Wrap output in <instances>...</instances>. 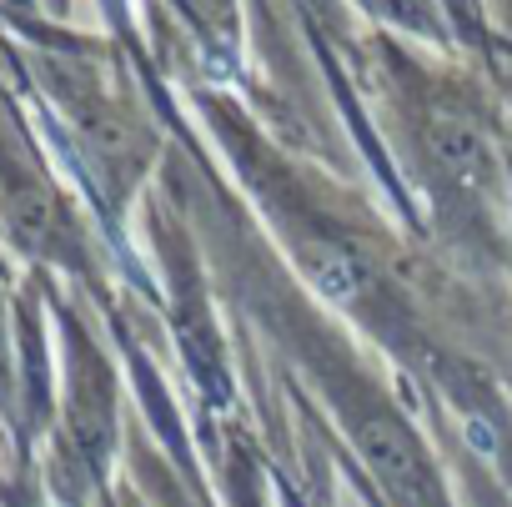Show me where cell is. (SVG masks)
<instances>
[{"mask_svg": "<svg viewBox=\"0 0 512 507\" xmlns=\"http://www.w3.org/2000/svg\"><path fill=\"white\" fill-rule=\"evenodd\" d=\"M332 402L352 432V447L362 452L372 482L392 497V507H452L437 462L427 457L422 437L387 402L382 387H372L362 372H352L347 387H332Z\"/></svg>", "mask_w": 512, "mask_h": 507, "instance_id": "1", "label": "cell"}, {"mask_svg": "<svg viewBox=\"0 0 512 507\" xmlns=\"http://www.w3.org/2000/svg\"><path fill=\"white\" fill-rule=\"evenodd\" d=\"M66 437H71V457L96 477L111 457L116 442V387L111 372L101 362V352L81 337V327H71V397H66Z\"/></svg>", "mask_w": 512, "mask_h": 507, "instance_id": "2", "label": "cell"}, {"mask_svg": "<svg viewBox=\"0 0 512 507\" xmlns=\"http://www.w3.org/2000/svg\"><path fill=\"white\" fill-rule=\"evenodd\" d=\"M186 6H191V16H201L206 31H231L236 26V6H231V0H186Z\"/></svg>", "mask_w": 512, "mask_h": 507, "instance_id": "3", "label": "cell"}]
</instances>
